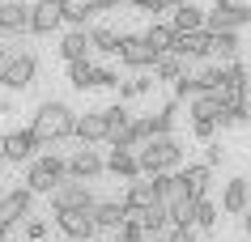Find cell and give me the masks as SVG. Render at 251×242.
Listing matches in <instances>:
<instances>
[{"instance_id": "1", "label": "cell", "mask_w": 251, "mask_h": 242, "mask_svg": "<svg viewBox=\"0 0 251 242\" xmlns=\"http://www.w3.org/2000/svg\"><path fill=\"white\" fill-rule=\"evenodd\" d=\"M73 123H77V110L68 107V102H43L39 110H34V123H30V132H34V140L39 145H60V140H68L73 136Z\"/></svg>"}, {"instance_id": "2", "label": "cell", "mask_w": 251, "mask_h": 242, "mask_svg": "<svg viewBox=\"0 0 251 242\" xmlns=\"http://www.w3.org/2000/svg\"><path fill=\"white\" fill-rule=\"evenodd\" d=\"M136 166H141V175L153 178V175H171L183 166V145L175 140V136H153L145 145L136 149Z\"/></svg>"}, {"instance_id": "3", "label": "cell", "mask_w": 251, "mask_h": 242, "mask_svg": "<svg viewBox=\"0 0 251 242\" xmlns=\"http://www.w3.org/2000/svg\"><path fill=\"white\" fill-rule=\"evenodd\" d=\"M64 178H68L64 175V157H60V153H39V157L30 161L26 183H22V187H26L30 196H51Z\"/></svg>"}, {"instance_id": "4", "label": "cell", "mask_w": 251, "mask_h": 242, "mask_svg": "<svg viewBox=\"0 0 251 242\" xmlns=\"http://www.w3.org/2000/svg\"><path fill=\"white\" fill-rule=\"evenodd\" d=\"M34 77H39V60H34V51H9V60L0 64V85H4L9 94L30 89Z\"/></svg>"}, {"instance_id": "5", "label": "cell", "mask_w": 251, "mask_h": 242, "mask_svg": "<svg viewBox=\"0 0 251 242\" xmlns=\"http://www.w3.org/2000/svg\"><path fill=\"white\" fill-rule=\"evenodd\" d=\"M39 140H34V132L30 128H17V132H4L0 136V161L4 166H17V161H34L39 157Z\"/></svg>"}, {"instance_id": "6", "label": "cell", "mask_w": 251, "mask_h": 242, "mask_svg": "<svg viewBox=\"0 0 251 242\" xmlns=\"http://www.w3.org/2000/svg\"><path fill=\"white\" fill-rule=\"evenodd\" d=\"M243 26H251V9H247V4H238V0H230V4H213V13H204V30H209V34H222V30L238 34Z\"/></svg>"}, {"instance_id": "7", "label": "cell", "mask_w": 251, "mask_h": 242, "mask_svg": "<svg viewBox=\"0 0 251 242\" xmlns=\"http://www.w3.org/2000/svg\"><path fill=\"white\" fill-rule=\"evenodd\" d=\"M55 225H60V234L68 242H94L98 238V225H94L90 208H64V213H55Z\"/></svg>"}, {"instance_id": "8", "label": "cell", "mask_w": 251, "mask_h": 242, "mask_svg": "<svg viewBox=\"0 0 251 242\" xmlns=\"http://www.w3.org/2000/svg\"><path fill=\"white\" fill-rule=\"evenodd\" d=\"M64 175L73 178V183H90V178H98V175H102V153L90 149V145H81L77 153L64 161Z\"/></svg>"}, {"instance_id": "9", "label": "cell", "mask_w": 251, "mask_h": 242, "mask_svg": "<svg viewBox=\"0 0 251 242\" xmlns=\"http://www.w3.org/2000/svg\"><path fill=\"white\" fill-rule=\"evenodd\" d=\"M94 191L85 187V183H73V178H64L60 187L51 191V213H64V208H94Z\"/></svg>"}, {"instance_id": "10", "label": "cell", "mask_w": 251, "mask_h": 242, "mask_svg": "<svg viewBox=\"0 0 251 242\" xmlns=\"http://www.w3.org/2000/svg\"><path fill=\"white\" fill-rule=\"evenodd\" d=\"M115 55H119V64H128V68H153V60H158V55L145 47L141 34H119Z\"/></svg>"}, {"instance_id": "11", "label": "cell", "mask_w": 251, "mask_h": 242, "mask_svg": "<svg viewBox=\"0 0 251 242\" xmlns=\"http://www.w3.org/2000/svg\"><path fill=\"white\" fill-rule=\"evenodd\" d=\"M9 34H30V4L26 0H4L0 4V39Z\"/></svg>"}, {"instance_id": "12", "label": "cell", "mask_w": 251, "mask_h": 242, "mask_svg": "<svg viewBox=\"0 0 251 242\" xmlns=\"http://www.w3.org/2000/svg\"><path fill=\"white\" fill-rule=\"evenodd\" d=\"M179 183H183L187 200H209V183H213V166H204V161H196V166H187V170H179Z\"/></svg>"}, {"instance_id": "13", "label": "cell", "mask_w": 251, "mask_h": 242, "mask_svg": "<svg viewBox=\"0 0 251 242\" xmlns=\"http://www.w3.org/2000/svg\"><path fill=\"white\" fill-rule=\"evenodd\" d=\"M73 136H77L81 145H102L106 140V110H85V115H77Z\"/></svg>"}, {"instance_id": "14", "label": "cell", "mask_w": 251, "mask_h": 242, "mask_svg": "<svg viewBox=\"0 0 251 242\" xmlns=\"http://www.w3.org/2000/svg\"><path fill=\"white\" fill-rule=\"evenodd\" d=\"M251 208V183L247 178H230L222 187V213H230V217H243Z\"/></svg>"}, {"instance_id": "15", "label": "cell", "mask_w": 251, "mask_h": 242, "mask_svg": "<svg viewBox=\"0 0 251 242\" xmlns=\"http://www.w3.org/2000/svg\"><path fill=\"white\" fill-rule=\"evenodd\" d=\"M60 4L55 0H34L30 4V34H51V30H60Z\"/></svg>"}, {"instance_id": "16", "label": "cell", "mask_w": 251, "mask_h": 242, "mask_svg": "<svg viewBox=\"0 0 251 242\" xmlns=\"http://www.w3.org/2000/svg\"><path fill=\"white\" fill-rule=\"evenodd\" d=\"M102 170L106 175H115V178H141V166H136V149H111L102 157Z\"/></svg>"}, {"instance_id": "17", "label": "cell", "mask_w": 251, "mask_h": 242, "mask_svg": "<svg viewBox=\"0 0 251 242\" xmlns=\"http://www.w3.org/2000/svg\"><path fill=\"white\" fill-rule=\"evenodd\" d=\"M171 55L179 60H204L209 55V30H192V34H175Z\"/></svg>"}, {"instance_id": "18", "label": "cell", "mask_w": 251, "mask_h": 242, "mask_svg": "<svg viewBox=\"0 0 251 242\" xmlns=\"http://www.w3.org/2000/svg\"><path fill=\"white\" fill-rule=\"evenodd\" d=\"M30 208H34V196H30L26 187H13L4 200H0V217L9 221V225H17V221H26Z\"/></svg>"}, {"instance_id": "19", "label": "cell", "mask_w": 251, "mask_h": 242, "mask_svg": "<svg viewBox=\"0 0 251 242\" xmlns=\"http://www.w3.org/2000/svg\"><path fill=\"white\" fill-rule=\"evenodd\" d=\"M166 26H171L175 34H192V30H204V13H200L196 4H187V0H179Z\"/></svg>"}, {"instance_id": "20", "label": "cell", "mask_w": 251, "mask_h": 242, "mask_svg": "<svg viewBox=\"0 0 251 242\" xmlns=\"http://www.w3.org/2000/svg\"><path fill=\"white\" fill-rule=\"evenodd\" d=\"M90 217L98 229H124V204L119 200H98L90 208Z\"/></svg>"}, {"instance_id": "21", "label": "cell", "mask_w": 251, "mask_h": 242, "mask_svg": "<svg viewBox=\"0 0 251 242\" xmlns=\"http://www.w3.org/2000/svg\"><path fill=\"white\" fill-rule=\"evenodd\" d=\"M55 4H60V17L73 22V30H85V22L98 13V4H94V0H55Z\"/></svg>"}, {"instance_id": "22", "label": "cell", "mask_w": 251, "mask_h": 242, "mask_svg": "<svg viewBox=\"0 0 251 242\" xmlns=\"http://www.w3.org/2000/svg\"><path fill=\"white\" fill-rule=\"evenodd\" d=\"M60 55H64V64L90 60V34H85V30H68L64 39H60Z\"/></svg>"}, {"instance_id": "23", "label": "cell", "mask_w": 251, "mask_h": 242, "mask_svg": "<svg viewBox=\"0 0 251 242\" xmlns=\"http://www.w3.org/2000/svg\"><path fill=\"white\" fill-rule=\"evenodd\" d=\"M222 94L213 89V94H196L192 98V119H209V123H222Z\"/></svg>"}, {"instance_id": "24", "label": "cell", "mask_w": 251, "mask_h": 242, "mask_svg": "<svg viewBox=\"0 0 251 242\" xmlns=\"http://www.w3.org/2000/svg\"><path fill=\"white\" fill-rule=\"evenodd\" d=\"M175 115H179V102H166V107H158L153 115H145V123H149V136H171V128H175Z\"/></svg>"}, {"instance_id": "25", "label": "cell", "mask_w": 251, "mask_h": 242, "mask_svg": "<svg viewBox=\"0 0 251 242\" xmlns=\"http://www.w3.org/2000/svg\"><path fill=\"white\" fill-rule=\"evenodd\" d=\"M141 39H145V47H149L153 55H166V51H171V43H175V30L166 26V22H153Z\"/></svg>"}, {"instance_id": "26", "label": "cell", "mask_w": 251, "mask_h": 242, "mask_svg": "<svg viewBox=\"0 0 251 242\" xmlns=\"http://www.w3.org/2000/svg\"><path fill=\"white\" fill-rule=\"evenodd\" d=\"M187 72V60H179V55H158V60H153V81H179Z\"/></svg>"}, {"instance_id": "27", "label": "cell", "mask_w": 251, "mask_h": 242, "mask_svg": "<svg viewBox=\"0 0 251 242\" xmlns=\"http://www.w3.org/2000/svg\"><path fill=\"white\" fill-rule=\"evenodd\" d=\"M217 204L213 200H196L192 204V229H204V234H209V229H217Z\"/></svg>"}, {"instance_id": "28", "label": "cell", "mask_w": 251, "mask_h": 242, "mask_svg": "<svg viewBox=\"0 0 251 242\" xmlns=\"http://www.w3.org/2000/svg\"><path fill=\"white\" fill-rule=\"evenodd\" d=\"M90 34V51H102V55H115V43H119V34L111 26H94V30H85Z\"/></svg>"}, {"instance_id": "29", "label": "cell", "mask_w": 251, "mask_h": 242, "mask_svg": "<svg viewBox=\"0 0 251 242\" xmlns=\"http://www.w3.org/2000/svg\"><path fill=\"white\" fill-rule=\"evenodd\" d=\"M209 55L234 60V55H238V34H230V30H222V34H209Z\"/></svg>"}, {"instance_id": "30", "label": "cell", "mask_w": 251, "mask_h": 242, "mask_svg": "<svg viewBox=\"0 0 251 242\" xmlns=\"http://www.w3.org/2000/svg\"><path fill=\"white\" fill-rule=\"evenodd\" d=\"M68 85H73V89H94V64L90 60L68 64Z\"/></svg>"}, {"instance_id": "31", "label": "cell", "mask_w": 251, "mask_h": 242, "mask_svg": "<svg viewBox=\"0 0 251 242\" xmlns=\"http://www.w3.org/2000/svg\"><path fill=\"white\" fill-rule=\"evenodd\" d=\"M158 81L153 77H132V81H119L115 89H119V102H128V98H141V94H149Z\"/></svg>"}, {"instance_id": "32", "label": "cell", "mask_w": 251, "mask_h": 242, "mask_svg": "<svg viewBox=\"0 0 251 242\" xmlns=\"http://www.w3.org/2000/svg\"><path fill=\"white\" fill-rule=\"evenodd\" d=\"M119 77H115V68H102V64H94V89H115Z\"/></svg>"}, {"instance_id": "33", "label": "cell", "mask_w": 251, "mask_h": 242, "mask_svg": "<svg viewBox=\"0 0 251 242\" xmlns=\"http://www.w3.org/2000/svg\"><path fill=\"white\" fill-rule=\"evenodd\" d=\"M26 238H30V242H43V238H47V221L30 217V221H26Z\"/></svg>"}, {"instance_id": "34", "label": "cell", "mask_w": 251, "mask_h": 242, "mask_svg": "<svg viewBox=\"0 0 251 242\" xmlns=\"http://www.w3.org/2000/svg\"><path fill=\"white\" fill-rule=\"evenodd\" d=\"M166 242H200V238H196V229H179V225H171V229H166Z\"/></svg>"}, {"instance_id": "35", "label": "cell", "mask_w": 251, "mask_h": 242, "mask_svg": "<svg viewBox=\"0 0 251 242\" xmlns=\"http://www.w3.org/2000/svg\"><path fill=\"white\" fill-rule=\"evenodd\" d=\"M192 132H196L200 140H213V132H217V123H209V119H192Z\"/></svg>"}, {"instance_id": "36", "label": "cell", "mask_w": 251, "mask_h": 242, "mask_svg": "<svg viewBox=\"0 0 251 242\" xmlns=\"http://www.w3.org/2000/svg\"><path fill=\"white\" fill-rule=\"evenodd\" d=\"M222 157H226V153H222V145H213V140H209V149H204V166H217Z\"/></svg>"}, {"instance_id": "37", "label": "cell", "mask_w": 251, "mask_h": 242, "mask_svg": "<svg viewBox=\"0 0 251 242\" xmlns=\"http://www.w3.org/2000/svg\"><path fill=\"white\" fill-rule=\"evenodd\" d=\"M94 4H98V13H106V9H115L119 0H94Z\"/></svg>"}, {"instance_id": "38", "label": "cell", "mask_w": 251, "mask_h": 242, "mask_svg": "<svg viewBox=\"0 0 251 242\" xmlns=\"http://www.w3.org/2000/svg\"><path fill=\"white\" fill-rule=\"evenodd\" d=\"M9 229H13V225H9V221H4V217H0V242L9 238Z\"/></svg>"}, {"instance_id": "39", "label": "cell", "mask_w": 251, "mask_h": 242, "mask_svg": "<svg viewBox=\"0 0 251 242\" xmlns=\"http://www.w3.org/2000/svg\"><path fill=\"white\" fill-rule=\"evenodd\" d=\"M243 225H247V238H251V208H247V217H243Z\"/></svg>"}, {"instance_id": "40", "label": "cell", "mask_w": 251, "mask_h": 242, "mask_svg": "<svg viewBox=\"0 0 251 242\" xmlns=\"http://www.w3.org/2000/svg\"><path fill=\"white\" fill-rule=\"evenodd\" d=\"M213 4H230V0H213Z\"/></svg>"}, {"instance_id": "41", "label": "cell", "mask_w": 251, "mask_h": 242, "mask_svg": "<svg viewBox=\"0 0 251 242\" xmlns=\"http://www.w3.org/2000/svg\"><path fill=\"white\" fill-rule=\"evenodd\" d=\"M0 170H4V161H0Z\"/></svg>"}, {"instance_id": "42", "label": "cell", "mask_w": 251, "mask_h": 242, "mask_svg": "<svg viewBox=\"0 0 251 242\" xmlns=\"http://www.w3.org/2000/svg\"><path fill=\"white\" fill-rule=\"evenodd\" d=\"M171 4H179V0H171Z\"/></svg>"}, {"instance_id": "43", "label": "cell", "mask_w": 251, "mask_h": 242, "mask_svg": "<svg viewBox=\"0 0 251 242\" xmlns=\"http://www.w3.org/2000/svg\"><path fill=\"white\" fill-rule=\"evenodd\" d=\"M60 242H68V238H60Z\"/></svg>"}]
</instances>
